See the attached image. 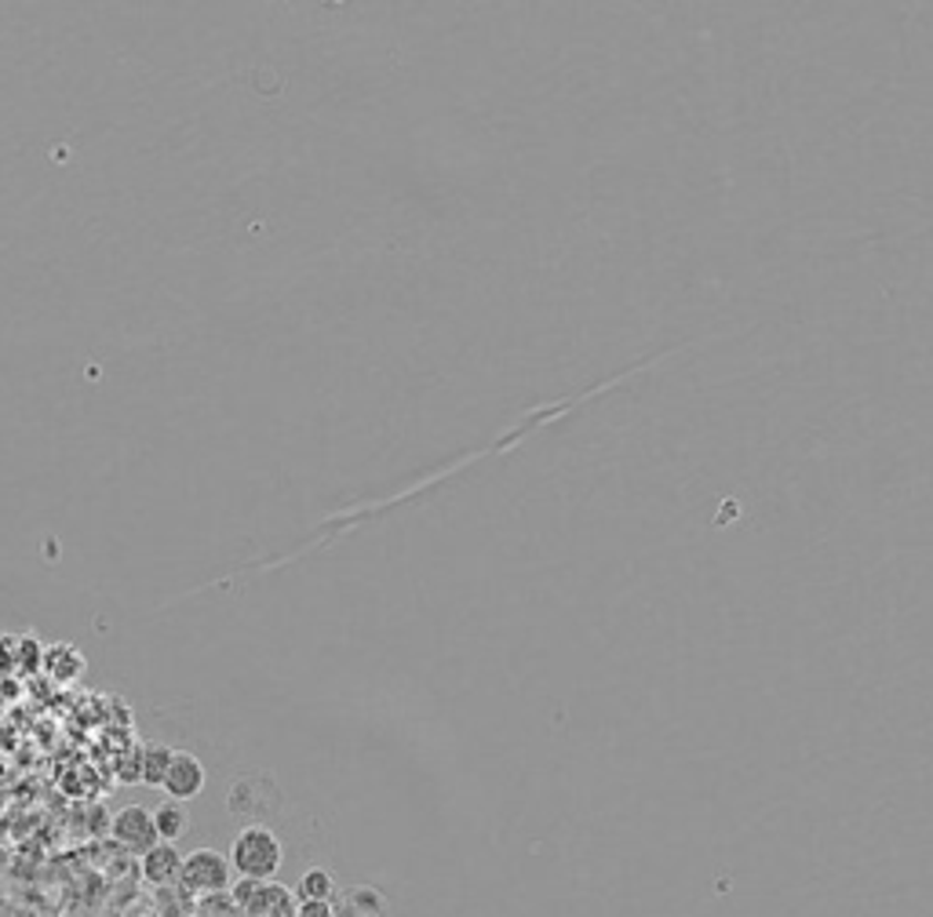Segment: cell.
I'll return each mask as SVG.
<instances>
[{
    "label": "cell",
    "mask_w": 933,
    "mask_h": 917,
    "mask_svg": "<svg viewBox=\"0 0 933 917\" xmlns=\"http://www.w3.org/2000/svg\"><path fill=\"white\" fill-rule=\"evenodd\" d=\"M154 826H157V841L176 845V841H183L186 831H190L186 805H179V801H160V805L154 809Z\"/></svg>",
    "instance_id": "obj_9"
},
{
    "label": "cell",
    "mask_w": 933,
    "mask_h": 917,
    "mask_svg": "<svg viewBox=\"0 0 933 917\" xmlns=\"http://www.w3.org/2000/svg\"><path fill=\"white\" fill-rule=\"evenodd\" d=\"M110 837H114L121 848L135 852V856L151 852L157 845L154 809H146V805H124V809H117L114 815H110Z\"/></svg>",
    "instance_id": "obj_4"
},
{
    "label": "cell",
    "mask_w": 933,
    "mask_h": 917,
    "mask_svg": "<svg viewBox=\"0 0 933 917\" xmlns=\"http://www.w3.org/2000/svg\"><path fill=\"white\" fill-rule=\"evenodd\" d=\"M172 747L165 743H143L135 750V769H139V783L146 786H165V775H168V764H172Z\"/></svg>",
    "instance_id": "obj_8"
},
{
    "label": "cell",
    "mask_w": 933,
    "mask_h": 917,
    "mask_svg": "<svg viewBox=\"0 0 933 917\" xmlns=\"http://www.w3.org/2000/svg\"><path fill=\"white\" fill-rule=\"evenodd\" d=\"M335 892V882L329 871H321V866H310V871L300 877V885H296V896L300 903H329Z\"/></svg>",
    "instance_id": "obj_10"
},
{
    "label": "cell",
    "mask_w": 933,
    "mask_h": 917,
    "mask_svg": "<svg viewBox=\"0 0 933 917\" xmlns=\"http://www.w3.org/2000/svg\"><path fill=\"white\" fill-rule=\"evenodd\" d=\"M296 917H335V910H332V903H300Z\"/></svg>",
    "instance_id": "obj_13"
},
{
    "label": "cell",
    "mask_w": 933,
    "mask_h": 917,
    "mask_svg": "<svg viewBox=\"0 0 933 917\" xmlns=\"http://www.w3.org/2000/svg\"><path fill=\"white\" fill-rule=\"evenodd\" d=\"M190 896H227L234 888V866L227 859V852L216 848H194L190 856H183V882H179Z\"/></svg>",
    "instance_id": "obj_2"
},
{
    "label": "cell",
    "mask_w": 933,
    "mask_h": 917,
    "mask_svg": "<svg viewBox=\"0 0 933 917\" xmlns=\"http://www.w3.org/2000/svg\"><path fill=\"white\" fill-rule=\"evenodd\" d=\"M84 656H81V648L77 645H70V640H59V645H44V663H41V670L48 677H55V681L62 685H70V681H77V677L84 674Z\"/></svg>",
    "instance_id": "obj_7"
},
{
    "label": "cell",
    "mask_w": 933,
    "mask_h": 917,
    "mask_svg": "<svg viewBox=\"0 0 933 917\" xmlns=\"http://www.w3.org/2000/svg\"><path fill=\"white\" fill-rule=\"evenodd\" d=\"M41 663H44V645L33 634H22L19 637V674L41 670Z\"/></svg>",
    "instance_id": "obj_11"
},
{
    "label": "cell",
    "mask_w": 933,
    "mask_h": 917,
    "mask_svg": "<svg viewBox=\"0 0 933 917\" xmlns=\"http://www.w3.org/2000/svg\"><path fill=\"white\" fill-rule=\"evenodd\" d=\"M234 899V907L248 910L252 917H296V903L292 892L278 885V882H234V888L227 892Z\"/></svg>",
    "instance_id": "obj_3"
},
{
    "label": "cell",
    "mask_w": 933,
    "mask_h": 917,
    "mask_svg": "<svg viewBox=\"0 0 933 917\" xmlns=\"http://www.w3.org/2000/svg\"><path fill=\"white\" fill-rule=\"evenodd\" d=\"M205 783H208L205 761L197 758V753H190V750H176V753H172L165 786H160V790L168 794V801H179V805H186V801H194L197 794H201Z\"/></svg>",
    "instance_id": "obj_5"
},
{
    "label": "cell",
    "mask_w": 933,
    "mask_h": 917,
    "mask_svg": "<svg viewBox=\"0 0 933 917\" xmlns=\"http://www.w3.org/2000/svg\"><path fill=\"white\" fill-rule=\"evenodd\" d=\"M0 674H19V637L0 634Z\"/></svg>",
    "instance_id": "obj_12"
},
{
    "label": "cell",
    "mask_w": 933,
    "mask_h": 917,
    "mask_svg": "<svg viewBox=\"0 0 933 917\" xmlns=\"http://www.w3.org/2000/svg\"><path fill=\"white\" fill-rule=\"evenodd\" d=\"M139 871H143V882L154 885V888H172L183 882V852L176 845H165V841H157L151 852H143L139 856Z\"/></svg>",
    "instance_id": "obj_6"
},
{
    "label": "cell",
    "mask_w": 933,
    "mask_h": 917,
    "mask_svg": "<svg viewBox=\"0 0 933 917\" xmlns=\"http://www.w3.org/2000/svg\"><path fill=\"white\" fill-rule=\"evenodd\" d=\"M227 859L234 866V874L245 877V882H270L273 874L281 871L284 848L281 837L270 831V826H241L230 841Z\"/></svg>",
    "instance_id": "obj_1"
}]
</instances>
